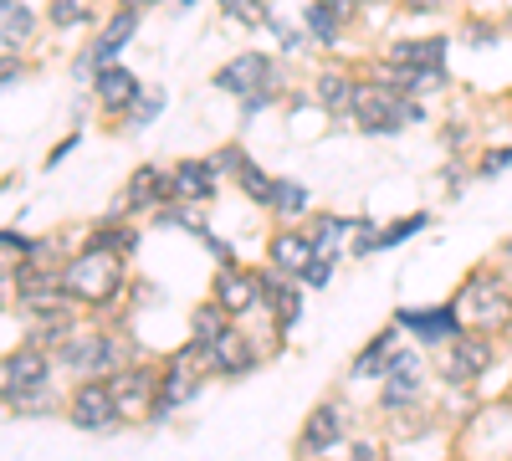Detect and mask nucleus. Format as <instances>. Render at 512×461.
<instances>
[{
    "label": "nucleus",
    "instance_id": "1",
    "mask_svg": "<svg viewBox=\"0 0 512 461\" xmlns=\"http://www.w3.org/2000/svg\"><path fill=\"white\" fill-rule=\"evenodd\" d=\"M62 287H67V298L77 308L103 313V308H113L123 298L128 262L113 257V251H103V246H82V251H72V257L62 262Z\"/></svg>",
    "mask_w": 512,
    "mask_h": 461
},
{
    "label": "nucleus",
    "instance_id": "2",
    "mask_svg": "<svg viewBox=\"0 0 512 461\" xmlns=\"http://www.w3.org/2000/svg\"><path fill=\"white\" fill-rule=\"evenodd\" d=\"M446 52H451V36H410V41H395L390 52H384V82H395L400 93L410 98H425L451 82L446 72Z\"/></svg>",
    "mask_w": 512,
    "mask_h": 461
},
{
    "label": "nucleus",
    "instance_id": "3",
    "mask_svg": "<svg viewBox=\"0 0 512 461\" xmlns=\"http://www.w3.org/2000/svg\"><path fill=\"white\" fill-rule=\"evenodd\" d=\"M123 364H134V354H128V339H123L118 328L88 323V318H82V323L72 328V339L57 349V369L72 374V385H77V380H113Z\"/></svg>",
    "mask_w": 512,
    "mask_h": 461
},
{
    "label": "nucleus",
    "instance_id": "4",
    "mask_svg": "<svg viewBox=\"0 0 512 461\" xmlns=\"http://www.w3.org/2000/svg\"><path fill=\"white\" fill-rule=\"evenodd\" d=\"M451 308H456L461 328L487 333V339H502V333H512V282L497 267H477L456 287Z\"/></svg>",
    "mask_w": 512,
    "mask_h": 461
},
{
    "label": "nucleus",
    "instance_id": "5",
    "mask_svg": "<svg viewBox=\"0 0 512 461\" xmlns=\"http://www.w3.org/2000/svg\"><path fill=\"white\" fill-rule=\"evenodd\" d=\"M349 118L359 123V134L384 139V134L410 129V123H425V103L410 98V93H400L395 82L374 77V82H359V98H354V113Z\"/></svg>",
    "mask_w": 512,
    "mask_h": 461
},
{
    "label": "nucleus",
    "instance_id": "6",
    "mask_svg": "<svg viewBox=\"0 0 512 461\" xmlns=\"http://www.w3.org/2000/svg\"><path fill=\"white\" fill-rule=\"evenodd\" d=\"M210 380V359H205V344H180L159 364V395H154V410H149V426L169 421V415H180Z\"/></svg>",
    "mask_w": 512,
    "mask_h": 461
},
{
    "label": "nucleus",
    "instance_id": "7",
    "mask_svg": "<svg viewBox=\"0 0 512 461\" xmlns=\"http://www.w3.org/2000/svg\"><path fill=\"white\" fill-rule=\"evenodd\" d=\"M425 380H431V359H425L420 344H405L395 369L379 380V415H390V421L415 415L425 405Z\"/></svg>",
    "mask_w": 512,
    "mask_h": 461
},
{
    "label": "nucleus",
    "instance_id": "8",
    "mask_svg": "<svg viewBox=\"0 0 512 461\" xmlns=\"http://www.w3.org/2000/svg\"><path fill=\"white\" fill-rule=\"evenodd\" d=\"M62 415L82 431V436H113L123 426V410L113 400V385L108 380H77L62 400Z\"/></svg>",
    "mask_w": 512,
    "mask_h": 461
},
{
    "label": "nucleus",
    "instance_id": "9",
    "mask_svg": "<svg viewBox=\"0 0 512 461\" xmlns=\"http://www.w3.org/2000/svg\"><path fill=\"white\" fill-rule=\"evenodd\" d=\"M492 359H497V339L466 328V333H456V339L446 344V354L436 359V380L446 390H466V385H477L482 374L492 369Z\"/></svg>",
    "mask_w": 512,
    "mask_h": 461
},
{
    "label": "nucleus",
    "instance_id": "10",
    "mask_svg": "<svg viewBox=\"0 0 512 461\" xmlns=\"http://www.w3.org/2000/svg\"><path fill=\"white\" fill-rule=\"evenodd\" d=\"M210 298H216L236 323H251L256 313H267V292H262V267H221L216 282H210Z\"/></svg>",
    "mask_w": 512,
    "mask_h": 461
},
{
    "label": "nucleus",
    "instance_id": "11",
    "mask_svg": "<svg viewBox=\"0 0 512 461\" xmlns=\"http://www.w3.org/2000/svg\"><path fill=\"white\" fill-rule=\"evenodd\" d=\"M134 36H139V16H134V11H118V16L88 41V47L77 52V62H72V82H88V88H93V77H98L103 67H113Z\"/></svg>",
    "mask_w": 512,
    "mask_h": 461
},
{
    "label": "nucleus",
    "instance_id": "12",
    "mask_svg": "<svg viewBox=\"0 0 512 461\" xmlns=\"http://www.w3.org/2000/svg\"><path fill=\"white\" fill-rule=\"evenodd\" d=\"M349 436H354V431H349V405H344V400H323V405H313V415L303 421V431H297V461L333 456Z\"/></svg>",
    "mask_w": 512,
    "mask_h": 461
},
{
    "label": "nucleus",
    "instance_id": "13",
    "mask_svg": "<svg viewBox=\"0 0 512 461\" xmlns=\"http://www.w3.org/2000/svg\"><path fill=\"white\" fill-rule=\"evenodd\" d=\"M169 200H175L169 170H159V164H139V170L128 175L123 195L113 200V216H123V221H134V216H159Z\"/></svg>",
    "mask_w": 512,
    "mask_h": 461
},
{
    "label": "nucleus",
    "instance_id": "14",
    "mask_svg": "<svg viewBox=\"0 0 512 461\" xmlns=\"http://www.w3.org/2000/svg\"><path fill=\"white\" fill-rule=\"evenodd\" d=\"M52 369H57V354L41 349V344H21L16 354H6V405L31 400V395H47Z\"/></svg>",
    "mask_w": 512,
    "mask_h": 461
},
{
    "label": "nucleus",
    "instance_id": "15",
    "mask_svg": "<svg viewBox=\"0 0 512 461\" xmlns=\"http://www.w3.org/2000/svg\"><path fill=\"white\" fill-rule=\"evenodd\" d=\"M113 400L123 410V421H144L149 426V410H154V395H159V364H123L113 374Z\"/></svg>",
    "mask_w": 512,
    "mask_h": 461
},
{
    "label": "nucleus",
    "instance_id": "16",
    "mask_svg": "<svg viewBox=\"0 0 512 461\" xmlns=\"http://www.w3.org/2000/svg\"><path fill=\"white\" fill-rule=\"evenodd\" d=\"M205 359H210V380H246V374L267 359V349L236 323L221 344H205Z\"/></svg>",
    "mask_w": 512,
    "mask_h": 461
},
{
    "label": "nucleus",
    "instance_id": "17",
    "mask_svg": "<svg viewBox=\"0 0 512 461\" xmlns=\"http://www.w3.org/2000/svg\"><path fill=\"white\" fill-rule=\"evenodd\" d=\"M216 88L231 98H256V93H272L277 88V67L267 52H241L216 72Z\"/></svg>",
    "mask_w": 512,
    "mask_h": 461
},
{
    "label": "nucleus",
    "instance_id": "18",
    "mask_svg": "<svg viewBox=\"0 0 512 461\" xmlns=\"http://www.w3.org/2000/svg\"><path fill=\"white\" fill-rule=\"evenodd\" d=\"M395 323L410 333V339H415L420 349H446V344L456 339V333H466L451 303H441V308H400V313H395Z\"/></svg>",
    "mask_w": 512,
    "mask_h": 461
},
{
    "label": "nucleus",
    "instance_id": "19",
    "mask_svg": "<svg viewBox=\"0 0 512 461\" xmlns=\"http://www.w3.org/2000/svg\"><path fill=\"white\" fill-rule=\"evenodd\" d=\"M400 349H405V328H400V323H384V328L374 333V339L354 354V364H349V380H384V374L395 369Z\"/></svg>",
    "mask_w": 512,
    "mask_h": 461
},
{
    "label": "nucleus",
    "instance_id": "20",
    "mask_svg": "<svg viewBox=\"0 0 512 461\" xmlns=\"http://www.w3.org/2000/svg\"><path fill=\"white\" fill-rule=\"evenodd\" d=\"M169 185H175V200L185 205H210L221 190V175L210 159H175L169 164Z\"/></svg>",
    "mask_w": 512,
    "mask_h": 461
},
{
    "label": "nucleus",
    "instance_id": "21",
    "mask_svg": "<svg viewBox=\"0 0 512 461\" xmlns=\"http://www.w3.org/2000/svg\"><path fill=\"white\" fill-rule=\"evenodd\" d=\"M262 292H267V318H272V328H292L297 318H303V282L297 277H287V272H277V267H262Z\"/></svg>",
    "mask_w": 512,
    "mask_h": 461
},
{
    "label": "nucleus",
    "instance_id": "22",
    "mask_svg": "<svg viewBox=\"0 0 512 461\" xmlns=\"http://www.w3.org/2000/svg\"><path fill=\"white\" fill-rule=\"evenodd\" d=\"M313 98H318L323 113L349 118V113H354V98H359V77H354L349 67H323L318 82H313Z\"/></svg>",
    "mask_w": 512,
    "mask_h": 461
},
{
    "label": "nucleus",
    "instance_id": "23",
    "mask_svg": "<svg viewBox=\"0 0 512 461\" xmlns=\"http://www.w3.org/2000/svg\"><path fill=\"white\" fill-rule=\"evenodd\" d=\"M313 257H318V246H313L308 231H277V236L267 241V267H277V272H287V277H303V272L313 267Z\"/></svg>",
    "mask_w": 512,
    "mask_h": 461
},
{
    "label": "nucleus",
    "instance_id": "24",
    "mask_svg": "<svg viewBox=\"0 0 512 461\" xmlns=\"http://www.w3.org/2000/svg\"><path fill=\"white\" fill-rule=\"evenodd\" d=\"M139 93H144V88H139V77L128 72L123 62H113V67H103V72L93 77V98H98L103 113H128Z\"/></svg>",
    "mask_w": 512,
    "mask_h": 461
},
{
    "label": "nucleus",
    "instance_id": "25",
    "mask_svg": "<svg viewBox=\"0 0 512 461\" xmlns=\"http://www.w3.org/2000/svg\"><path fill=\"white\" fill-rule=\"evenodd\" d=\"M88 246H103V251H113V257H134L139 251V226L134 221H123V216H108V221H98L93 226V236H88Z\"/></svg>",
    "mask_w": 512,
    "mask_h": 461
},
{
    "label": "nucleus",
    "instance_id": "26",
    "mask_svg": "<svg viewBox=\"0 0 512 461\" xmlns=\"http://www.w3.org/2000/svg\"><path fill=\"white\" fill-rule=\"evenodd\" d=\"M308 205H313L308 185H297V180H277V190H272V200H267V216H272V221H282V226H292V221H303V216H308Z\"/></svg>",
    "mask_w": 512,
    "mask_h": 461
},
{
    "label": "nucleus",
    "instance_id": "27",
    "mask_svg": "<svg viewBox=\"0 0 512 461\" xmlns=\"http://www.w3.org/2000/svg\"><path fill=\"white\" fill-rule=\"evenodd\" d=\"M354 231H359L354 216H333V211L308 221V236H313V246H318V257H338V246H344Z\"/></svg>",
    "mask_w": 512,
    "mask_h": 461
},
{
    "label": "nucleus",
    "instance_id": "28",
    "mask_svg": "<svg viewBox=\"0 0 512 461\" xmlns=\"http://www.w3.org/2000/svg\"><path fill=\"white\" fill-rule=\"evenodd\" d=\"M231 328H236V318H231V313H226L216 298L200 303V308L190 313V339H195V344H221Z\"/></svg>",
    "mask_w": 512,
    "mask_h": 461
},
{
    "label": "nucleus",
    "instance_id": "29",
    "mask_svg": "<svg viewBox=\"0 0 512 461\" xmlns=\"http://www.w3.org/2000/svg\"><path fill=\"white\" fill-rule=\"evenodd\" d=\"M303 21H308V36H313V41L333 47V41L344 36V21H349V16H344V11H333L328 0H313V6L303 11Z\"/></svg>",
    "mask_w": 512,
    "mask_h": 461
},
{
    "label": "nucleus",
    "instance_id": "30",
    "mask_svg": "<svg viewBox=\"0 0 512 461\" xmlns=\"http://www.w3.org/2000/svg\"><path fill=\"white\" fill-rule=\"evenodd\" d=\"M0 36H11L16 47H26L36 36V11L21 6V0H0Z\"/></svg>",
    "mask_w": 512,
    "mask_h": 461
},
{
    "label": "nucleus",
    "instance_id": "31",
    "mask_svg": "<svg viewBox=\"0 0 512 461\" xmlns=\"http://www.w3.org/2000/svg\"><path fill=\"white\" fill-rule=\"evenodd\" d=\"M236 185H241V195H246L251 205H262V211H267V200H272V190H277V180H272L256 159H246L241 170H236Z\"/></svg>",
    "mask_w": 512,
    "mask_h": 461
},
{
    "label": "nucleus",
    "instance_id": "32",
    "mask_svg": "<svg viewBox=\"0 0 512 461\" xmlns=\"http://www.w3.org/2000/svg\"><path fill=\"white\" fill-rule=\"evenodd\" d=\"M425 226H431V211H415V216H400V221H390V226H379V231H374V251H390V246L420 236Z\"/></svg>",
    "mask_w": 512,
    "mask_h": 461
},
{
    "label": "nucleus",
    "instance_id": "33",
    "mask_svg": "<svg viewBox=\"0 0 512 461\" xmlns=\"http://www.w3.org/2000/svg\"><path fill=\"white\" fill-rule=\"evenodd\" d=\"M164 103H169V98H164V88H144V93L134 98V108L123 113V129H149V123L164 113Z\"/></svg>",
    "mask_w": 512,
    "mask_h": 461
},
{
    "label": "nucleus",
    "instance_id": "34",
    "mask_svg": "<svg viewBox=\"0 0 512 461\" xmlns=\"http://www.w3.org/2000/svg\"><path fill=\"white\" fill-rule=\"evenodd\" d=\"M512 170V144H497V149H487L482 159H477V180H497V175H507Z\"/></svg>",
    "mask_w": 512,
    "mask_h": 461
},
{
    "label": "nucleus",
    "instance_id": "35",
    "mask_svg": "<svg viewBox=\"0 0 512 461\" xmlns=\"http://www.w3.org/2000/svg\"><path fill=\"white\" fill-rule=\"evenodd\" d=\"M333 272H338V257H313V267H308L303 277H297V282H303V287H328V282H333Z\"/></svg>",
    "mask_w": 512,
    "mask_h": 461
},
{
    "label": "nucleus",
    "instance_id": "36",
    "mask_svg": "<svg viewBox=\"0 0 512 461\" xmlns=\"http://www.w3.org/2000/svg\"><path fill=\"white\" fill-rule=\"evenodd\" d=\"M466 41H472V47H497V21H466V31H461Z\"/></svg>",
    "mask_w": 512,
    "mask_h": 461
},
{
    "label": "nucleus",
    "instance_id": "37",
    "mask_svg": "<svg viewBox=\"0 0 512 461\" xmlns=\"http://www.w3.org/2000/svg\"><path fill=\"white\" fill-rule=\"evenodd\" d=\"M195 236H200V246H205V251H210V257H216L221 267H231V262H236V251H231V241H221L216 231H195Z\"/></svg>",
    "mask_w": 512,
    "mask_h": 461
},
{
    "label": "nucleus",
    "instance_id": "38",
    "mask_svg": "<svg viewBox=\"0 0 512 461\" xmlns=\"http://www.w3.org/2000/svg\"><path fill=\"white\" fill-rule=\"evenodd\" d=\"M451 6H456V0H400V11H410V16H441Z\"/></svg>",
    "mask_w": 512,
    "mask_h": 461
},
{
    "label": "nucleus",
    "instance_id": "39",
    "mask_svg": "<svg viewBox=\"0 0 512 461\" xmlns=\"http://www.w3.org/2000/svg\"><path fill=\"white\" fill-rule=\"evenodd\" d=\"M492 267H497V272H502V277L512 282V236H507V241L497 246V262H492Z\"/></svg>",
    "mask_w": 512,
    "mask_h": 461
},
{
    "label": "nucleus",
    "instance_id": "40",
    "mask_svg": "<svg viewBox=\"0 0 512 461\" xmlns=\"http://www.w3.org/2000/svg\"><path fill=\"white\" fill-rule=\"evenodd\" d=\"M72 149H77V134H67V139H62V144L52 149V159H47V164H62V159H67Z\"/></svg>",
    "mask_w": 512,
    "mask_h": 461
},
{
    "label": "nucleus",
    "instance_id": "41",
    "mask_svg": "<svg viewBox=\"0 0 512 461\" xmlns=\"http://www.w3.org/2000/svg\"><path fill=\"white\" fill-rule=\"evenodd\" d=\"M149 6H159V0H118V11H134V16H144Z\"/></svg>",
    "mask_w": 512,
    "mask_h": 461
},
{
    "label": "nucleus",
    "instance_id": "42",
    "mask_svg": "<svg viewBox=\"0 0 512 461\" xmlns=\"http://www.w3.org/2000/svg\"><path fill=\"white\" fill-rule=\"evenodd\" d=\"M333 11H344V16H354V0H328Z\"/></svg>",
    "mask_w": 512,
    "mask_h": 461
},
{
    "label": "nucleus",
    "instance_id": "43",
    "mask_svg": "<svg viewBox=\"0 0 512 461\" xmlns=\"http://www.w3.org/2000/svg\"><path fill=\"white\" fill-rule=\"evenodd\" d=\"M0 405H6V359H0Z\"/></svg>",
    "mask_w": 512,
    "mask_h": 461
},
{
    "label": "nucleus",
    "instance_id": "44",
    "mask_svg": "<svg viewBox=\"0 0 512 461\" xmlns=\"http://www.w3.org/2000/svg\"><path fill=\"white\" fill-rule=\"evenodd\" d=\"M216 6H221V11H231V6H241V0H216Z\"/></svg>",
    "mask_w": 512,
    "mask_h": 461
},
{
    "label": "nucleus",
    "instance_id": "45",
    "mask_svg": "<svg viewBox=\"0 0 512 461\" xmlns=\"http://www.w3.org/2000/svg\"><path fill=\"white\" fill-rule=\"evenodd\" d=\"M507 118H512V98H507Z\"/></svg>",
    "mask_w": 512,
    "mask_h": 461
},
{
    "label": "nucleus",
    "instance_id": "46",
    "mask_svg": "<svg viewBox=\"0 0 512 461\" xmlns=\"http://www.w3.org/2000/svg\"><path fill=\"white\" fill-rule=\"evenodd\" d=\"M318 461H338V456H318Z\"/></svg>",
    "mask_w": 512,
    "mask_h": 461
},
{
    "label": "nucleus",
    "instance_id": "47",
    "mask_svg": "<svg viewBox=\"0 0 512 461\" xmlns=\"http://www.w3.org/2000/svg\"><path fill=\"white\" fill-rule=\"evenodd\" d=\"M180 6H195V0H180Z\"/></svg>",
    "mask_w": 512,
    "mask_h": 461
},
{
    "label": "nucleus",
    "instance_id": "48",
    "mask_svg": "<svg viewBox=\"0 0 512 461\" xmlns=\"http://www.w3.org/2000/svg\"><path fill=\"white\" fill-rule=\"evenodd\" d=\"M507 461H512V456H507Z\"/></svg>",
    "mask_w": 512,
    "mask_h": 461
}]
</instances>
